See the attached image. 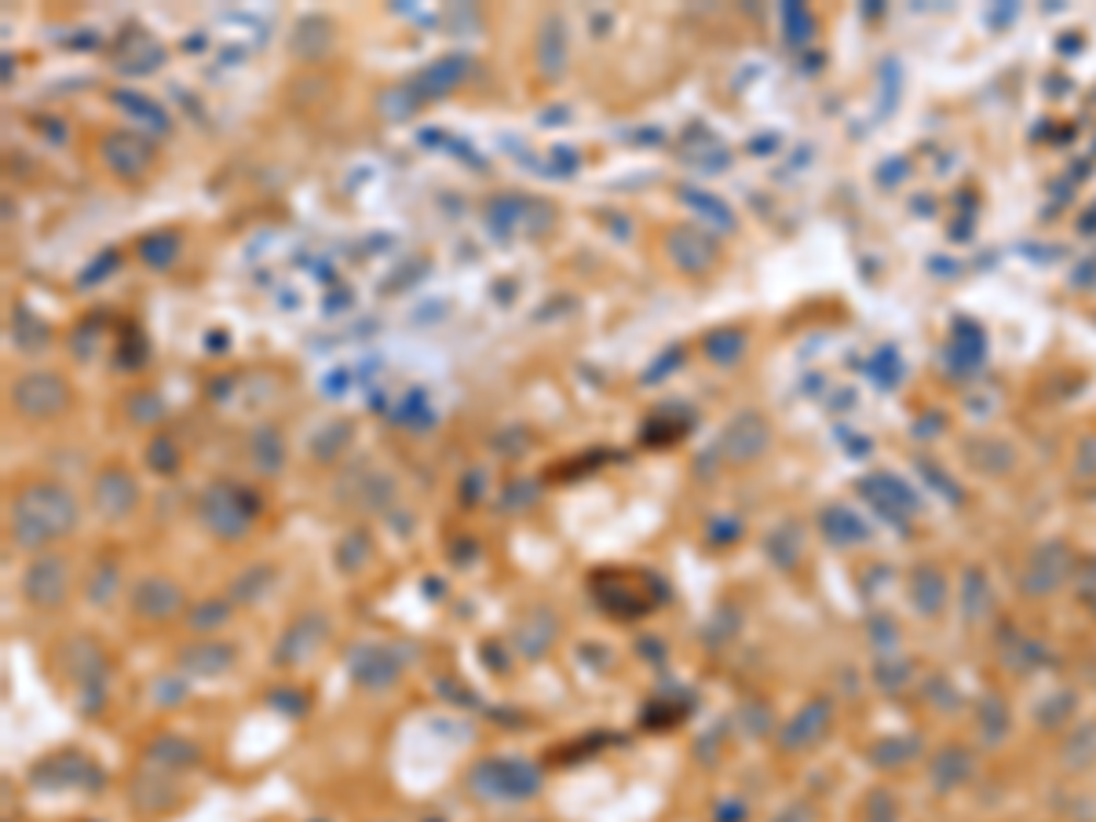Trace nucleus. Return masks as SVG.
<instances>
[{"label": "nucleus", "instance_id": "nucleus-13", "mask_svg": "<svg viewBox=\"0 0 1096 822\" xmlns=\"http://www.w3.org/2000/svg\"><path fill=\"white\" fill-rule=\"evenodd\" d=\"M238 662V651L235 643H224V640H197V643H186L180 654H175V665H180L183 676L191 680H216V676H227L230 669Z\"/></svg>", "mask_w": 1096, "mask_h": 822}, {"label": "nucleus", "instance_id": "nucleus-20", "mask_svg": "<svg viewBox=\"0 0 1096 822\" xmlns=\"http://www.w3.org/2000/svg\"><path fill=\"white\" fill-rule=\"evenodd\" d=\"M274 578H278L274 563H263V559H260V563L246 567L235 581H230V585H227V600L230 603H241V607H246V603H256V600H263L271 592Z\"/></svg>", "mask_w": 1096, "mask_h": 822}, {"label": "nucleus", "instance_id": "nucleus-26", "mask_svg": "<svg viewBox=\"0 0 1096 822\" xmlns=\"http://www.w3.org/2000/svg\"><path fill=\"white\" fill-rule=\"evenodd\" d=\"M139 256L147 260L153 271L172 267V260L180 256V238H175V230H153V235H147L139 241Z\"/></svg>", "mask_w": 1096, "mask_h": 822}, {"label": "nucleus", "instance_id": "nucleus-16", "mask_svg": "<svg viewBox=\"0 0 1096 822\" xmlns=\"http://www.w3.org/2000/svg\"><path fill=\"white\" fill-rule=\"evenodd\" d=\"M351 673H355V684L366 687V690H384L399 680L402 665L395 658L391 647H380V643H366L355 651V662H351Z\"/></svg>", "mask_w": 1096, "mask_h": 822}, {"label": "nucleus", "instance_id": "nucleus-11", "mask_svg": "<svg viewBox=\"0 0 1096 822\" xmlns=\"http://www.w3.org/2000/svg\"><path fill=\"white\" fill-rule=\"evenodd\" d=\"M128 804L136 808V815L142 819H158V815H169V811L180 804V789H175L172 775L142 764V772L132 778Z\"/></svg>", "mask_w": 1096, "mask_h": 822}, {"label": "nucleus", "instance_id": "nucleus-29", "mask_svg": "<svg viewBox=\"0 0 1096 822\" xmlns=\"http://www.w3.org/2000/svg\"><path fill=\"white\" fill-rule=\"evenodd\" d=\"M147 460L158 476H172V471L180 468V449H175L172 438H153L150 449H147Z\"/></svg>", "mask_w": 1096, "mask_h": 822}, {"label": "nucleus", "instance_id": "nucleus-17", "mask_svg": "<svg viewBox=\"0 0 1096 822\" xmlns=\"http://www.w3.org/2000/svg\"><path fill=\"white\" fill-rule=\"evenodd\" d=\"M537 70L545 81H559L567 70V22L556 11L537 26Z\"/></svg>", "mask_w": 1096, "mask_h": 822}, {"label": "nucleus", "instance_id": "nucleus-4", "mask_svg": "<svg viewBox=\"0 0 1096 822\" xmlns=\"http://www.w3.org/2000/svg\"><path fill=\"white\" fill-rule=\"evenodd\" d=\"M19 592H22V600L30 603L33 610H59L66 607V600H70V592H73V567H70V556H62V552H37L26 563V570H22V578H19Z\"/></svg>", "mask_w": 1096, "mask_h": 822}, {"label": "nucleus", "instance_id": "nucleus-32", "mask_svg": "<svg viewBox=\"0 0 1096 822\" xmlns=\"http://www.w3.org/2000/svg\"><path fill=\"white\" fill-rule=\"evenodd\" d=\"M808 819H811V815H808V808H800V804H797V808L783 811V815H778L775 822H808Z\"/></svg>", "mask_w": 1096, "mask_h": 822}, {"label": "nucleus", "instance_id": "nucleus-31", "mask_svg": "<svg viewBox=\"0 0 1096 822\" xmlns=\"http://www.w3.org/2000/svg\"><path fill=\"white\" fill-rule=\"evenodd\" d=\"M877 794V789H874ZM866 819L870 822H895V804L884 797V808H877V797H870V804H866Z\"/></svg>", "mask_w": 1096, "mask_h": 822}, {"label": "nucleus", "instance_id": "nucleus-19", "mask_svg": "<svg viewBox=\"0 0 1096 822\" xmlns=\"http://www.w3.org/2000/svg\"><path fill=\"white\" fill-rule=\"evenodd\" d=\"M826 723H830V701H811L804 712H797V717L786 723L783 745H786V750H804V745L822 739Z\"/></svg>", "mask_w": 1096, "mask_h": 822}, {"label": "nucleus", "instance_id": "nucleus-12", "mask_svg": "<svg viewBox=\"0 0 1096 822\" xmlns=\"http://www.w3.org/2000/svg\"><path fill=\"white\" fill-rule=\"evenodd\" d=\"M665 252H669V260L687 274H706L712 263H717V246H712V238L687 224H676L665 230Z\"/></svg>", "mask_w": 1096, "mask_h": 822}, {"label": "nucleus", "instance_id": "nucleus-28", "mask_svg": "<svg viewBox=\"0 0 1096 822\" xmlns=\"http://www.w3.org/2000/svg\"><path fill=\"white\" fill-rule=\"evenodd\" d=\"M164 416V402L158 399L153 391H136L128 399V421L132 424H139V427H150V424H158Z\"/></svg>", "mask_w": 1096, "mask_h": 822}, {"label": "nucleus", "instance_id": "nucleus-18", "mask_svg": "<svg viewBox=\"0 0 1096 822\" xmlns=\"http://www.w3.org/2000/svg\"><path fill=\"white\" fill-rule=\"evenodd\" d=\"M197 761H202L197 745L180 739V734H158V739L147 745V753H142V764L158 767V772H164V775L186 772V767H194Z\"/></svg>", "mask_w": 1096, "mask_h": 822}, {"label": "nucleus", "instance_id": "nucleus-14", "mask_svg": "<svg viewBox=\"0 0 1096 822\" xmlns=\"http://www.w3.org/2000/svg\"><path fill=\"white\" fill-rule=\"evenodd\" d=\"M33 783H44V786H55V789H66V786H77V789H95L103 783L99 767L88 761L81 753H59V756H48L33 767Z\"/></svg>", "mask_w": 1096, "mask_h": 822}, {"label": "nucleus", "instance_id": "nucleus-24", "mask_svg": "<svg viewBox=\"0 0 1096 822\" xmlns=\"http://www.w3.org/2000/svg\"><path fill=\"white\" fill-rule=\"evenodd\" d=\"M468 73V59L465 55H454V59H438L432 62L427 70L416 77L421 81V88L427 95H446V92H454V88L460 84V77Z\"/></svg>", "mask_w": 1096, "mask_h": 822}, {"label": "nucleus", "instance_id": "nucleus-25", "mask_svg": "<svg viewBox=\"0 0 1096 822\" xmlns=\"http://www.w3.org/2000/svg\"><path fill=\"white\" fill-rule=\"evenodd\" d=\"M117 589H121V567L114 563V559L99 556V563L92 567V574H88V581H84L88 603H92V607H106V603H114Z\"/></svg>", "mask_w": 1096, "mask_h": 822}, {"label": "nucleus", "instance_id": "nucleus-3", "mask_svg": "<svg viewBox=\"0 0 1096 822\" xmlns=\"http://www.w3.org/2000/svg\"><path fill=\"white\" fill-rule=\"evenodd\" d=\"M256 512H260L256 493H249L246 487H238V482H213V487H205L202 498H197V520H202V526L213 537H219V541H230V545L249 537L252 523H256Z\"/></svg>", "mask_w": 1096, "mask_h": 822}, {"label": "nucleus", "instance_id": "nucleus-15", "mask_svg": "<svg viewBox=\"0 0 1096 822\" xmlns=\"http://www.w3.org/2000/svg\"><path fill=\"white\" fill-rule=\"evenodd\" d=\"M767 438H772L767 424L750 410V413H739L728 427H723L720 449L728 454V460H734V465H745V460H756L764 454Z\"/></svg>", "mask_w": 1096, "mask_h": 822}, {"label": "nucleus", "instance_id": "nucleus-21", "mask_svg": "<svg viewBox=\"0 0 1096 822\" xmlns=\"http://www.w3.org/2000/svg\"><path fill=\"white\" fill-rule=\"evenodd\" d=\"M249 460L260 476H278L282 465H285V443H282V432L278 427H256L249 438Z\"/></svg>", "mask_w": 1096, "mask_h": 822}, {"label": "nucleus", "instance_id": "nucleus-5", "mask_svg": "<svg viewBox=\"0 0 1096 822\" xmlns=\"http://www.w3.org/2000/svg\"><path fill=\"white\" fill-rule=\"evenodd\" d=\"M73 402V391L59 373L52 369H33V373H22L11 384V406L22 421H55L70 410Z\"/></svg>", "mask_w": 1096, "mask_h": 822}, {"label": "nucleus", "instance_id": "nucleus-1", "mask_svg": "<svg viewBox=\"0 0 1096 822\" xmlns=\"http://www.w3.org/2000/svg\"><path fill=\"white\" fill-rule=\"evenodd\" d=\"M81 523V501L59 479H30L8 501V534L26 552H48Z\"/></svg>", "mask_w": 1096, "mask_h": 822}, {"label": "nucleus", "instance_id": "nucleus-2", "mask_svg": "<svg viewBox=\"0 0 1096 822\" xmlns=\"http://www.w3.org/2000/svg\"><path fill=\"white\" fill-rule=\"evenodd\" d=\"M465 786L471 797L487 804H512V800H530L541 789V772L523 756H482L468 767Z\"/></svg>", "mask_w": 1096, "mask_h": 822}, {"label": "nucleus", "instance_id": "nucleus-30", "mask_svg": "<svg viewBox=\"0 0 1096 822\" xmlns=\"http://www.w3.org/2000/svg\"><path fill=\"white\" fill-rule=\"evenodd\" d=\"M114 99H117V103L125 106V110H132V114H136V117H147L153 128H169V117H164V110L153 106L150 99H139V95H132V99H128V95H121V92H117Z\"/></svg>", "mask_w": 1096, "mask_h": 822}, {"label": "nucleus", "instance_id": "nucleus-9", "mask_svg": "<svg viewBox=\"0 0 1096 822\" xmlns=\"http://www.w3.org/2000/svg\"><path fill=\"white\" fill-rule=\"evenodd\" d=\"M183 589L172 578L147 574L128 589V607L139 621H172L175 614H183Z\"/></svg>", "mask_w": 1096, "mask_h": 822}, {"label": "nucleus", "instance_id": "nucleus-6", "mask_svg": "<svg viewBox=\"0 0 1096 822\" xmlns=\"http://www.w3.org/2000/svg\"><path fill=\"white\" fill-rule=\"evenodd\" d=\"M62 676H70V684L77 687V701L84 709H92V701L103 698L106 687V654L92 636H73V640L62 643L59 651Z\"/></svg>", "mask_w": 1096, "mask_h": 822}, {"label": "nucleus", "instance_id": "nucleus-22", "mask_svg": "<svg viewBox=\"0 0 1096 822\" xmlns=\"http://www.w3.org/2000/svg\"><path fill=\"white\" fill-rule=\"evenodd\" d=\"M556 640V618L548 610H537L530 618L520 621L515 629V647H520L523 658H537L548 651V643Z\"/></svg>", "mask_w": 1096, "mask_h": 822}, {"label": "nucleus", "instance_id": "nucleus-10", "mask_svg": "<svg viewBox=\"0 0 1096 822\" xmlns=\"http://www.w3.org/2000/svg\"><path fill=\"white\" fill-rule=\"evenodd\" d=\"M326 618L322 614H296V618L285 625L282 636H278V643H274V665H282V669H296V665H304V662H311V658L318 654V647H322L326 640Z\"/></svg>", "mask_w": 1096, "mask_h": 822}, {"label": "nucleus", "instance_id": "nucleus-27", "mask_svg": "<svg viewBox=\"0 0 1096 822\" xmlns=\"http://www.w3.org/2000/svg\"><path fill=\"white\" fill-rule=\"evenodd\" d=\"M366 556H369V537L362 530H351L347 537H340L336 545V563L344 574H358L366 567Z\"/></svg>", "mask_w": 1096, "mask_h": 822}, {"label": "nucleus", "instance_id": "nucleus-7", "mask_svg": "<svg viewBox=\"0 0 1096 822\" xmlns=\"http://www.w3.org/2000/svg\"><path fill=\"white\" fill-rule=\"evenodd\" d=\"M99 161L125 183L142 180V175L158 164V142L132 128H110L106 136L99 139Z\"/></svg>", "mask_w": 1096, "mask_h": 822}, {"label": "nucleus", "instance_id": "nucleus-8", "mask_svg": "<svg viewBox=\"0 0 1096 822\" xmlns=\"http://www.w3.org/2000/svg\"><path fill=\"white\" fill-rule=\"evenodd\" d=\"M139 504V482L125 465H106L92 479V509L103 520H125Z\"/></svg>", "mask_w": 1096, "mask_h": 822}, {"label": "nucleus", "instance_id": "nucleus-23", "mask_svg": "<svg viewBox=\"0 0 1096 822\" xmlns=\"http://www.w3.org/2000/svg\"><path fill=\"white\" fill-rule=\"evenodd\" d=\"M186 629L191 632H216V629H224V625L230 621V600L227 596H205V600H197L186 607Z\"/></svg>", "mask_w": 1096, "mask_h": 822}]
</instances>
